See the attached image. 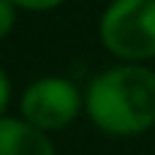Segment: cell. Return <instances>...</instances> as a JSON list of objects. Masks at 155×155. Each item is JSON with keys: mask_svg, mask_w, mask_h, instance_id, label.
Listing matches in <instances>:
<instances>
[{"mask_svg": "<svg viewBox=\"0 0 155 155\" xmlns=\"http://www.w3.org/2000/svg\"><path fill=\"white\" fill-rule=\"evenodd\" d=\"M8 104H11V82H8V76H5V71L0 68V117L5 114V109H8Z\"/></svg>", "mask_w": 155, "mask_h": 155, "instance_id": "7", "label": "cell"}, {"mask_svg": "<svg viewBox=\"0 0 155 155\" xmlns=\"http://www.w3.org/2000/svg\"><path fill=\"white\" fill-rule=\"evenodd\" d=\"M84 112L112 136H136L155 125V71L120 63L98 74L84 93Z\"/></svg>", "mask_w": 155, "mask_h": 155, "instance_id": "1", "label": "cell"}, {"mask_svg": "<svg viewBox=\"0 0 155 155\" xmlns=\"http://www.w3.org/2000/svg\"><path fill=\"white\" fill-rule=\"evenodd\" d=\"M98 35L125 63L155 57V0H112L101 14Z\"/></svg>", "mask_w": 155, "mask_h": 155, "instance_id": "2", "label": "cell"}, {"mask_svg": "<svg viewBox=\"0 0 155 155\" xmlns=\"http://www.w3.org/2000/svg\"><path fill=\"white\" fill-rule=\"evenodd\" d=\"M0 155H54L49 136L22 117H0Z\"/></svg>", "mask_w": 155, "mask_h": 155, "instance_id": "4", "label": "cell"}, {"mask_svg": "<svg viewBox=\"0 0 155 155\" xmlns=\"http://www.w3.org/2000/svg\"><path fill=\"white\" fill-rule=\"evenodd\" d=\"M11 3L22 11H52V8L63 5L65 0H11Z\"/></svg>", "mask_w": 155, "mask_h": 155, "instance_id": "6", "label": "cell"}, {"mask_svg": "<svg viewBox=\"0 0 155 155\" xmlns=\"http://www.w3.org/2000/svg\"><path fill=\"white\" fill-rule=\"evenodd\" d=\"M19 109H22V120L41 128L44 134L60 131L71 125L82 112V93L71 79L41 76L33 84H27V90L22 93Z\"/></svg>", "mask_w": 155, "mask_h": 155, "instance_id": "3", "label": "cell"}, {"mask_svg": "<svg viewBox=\"0 0 155 155\" xmlns=\"http://www.w3.org/2000/svg\"><path fill=\"white\" fill-rule=\"evenodd\" d=\"M14 22H16V5L11 0H0V41L14 30Z\"/></svg>", "mask_w": 155, "mask_h": 155, "instance_id": "5", "label": "cell"}]
</instances>
